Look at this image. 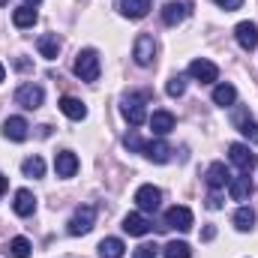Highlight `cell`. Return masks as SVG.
I'll list each match as a JSON object with an SVG mask.
<instances>
[{
	"label": "cell",
	"mask_w": 258,
	"mask_h": 258,
	"mask_svg": "<svg viewBox=\"0 0 258 258\" xmlns=\"http://www.w3.org/2000/svg\"><path fill=\"white\" fill-rule=\"evenodd\" d=\"M132 57H135V63H138V66H150V63H153V60H156V42H153V36L141 33V36L135 39Z\"/></svg>",
	"instance_id": "cell-7"
},
{
	"label": "cell",
	"mask_w": 258,
	"mask_h": 258,
	"mask_svg": "<svg viewBox=\"0 0 258 258\" xmlns=\"http://www.w3.org/2000/svg\"><path fill=\"white\" fill-rule=\"evenodd\" d=\"M36 48H39V54H42L45 60H54L57 51H60V39H57L54 33H45V36L36 39Z\"/></svg>",
	"instance_id": "cell-22"
},
{
	"label": "cell",
	"mask_w": 258,
	"mask_h": 258,
	"mask_svg": "<svg viewBox=\"0 0 258 258\" xmlns=\"http://www.w3.org/2000/svg\"><path fill=\"white\" fill-rule=\"evenodd\" d=\"M147 123H150V129L162 138V135H168V132L174 129L177 120H174V114H171V111H153V114L147 117Z\"/></svg>",
	"instance_id": "cell-15"
},
{
	"label": "cell",
	"mask_w": 258,
	"mask_h": 258,
	"mask_svg": "<svg viewBox=\"0 0 258 258\" xmlns=\"http://www.w3.org/2000/svg\"><path fill=\"white\" fill-rule=\"evenodd\" d=\"M201 237H204V240H213V237H216V228H213V225H207V228H204V234H201Z\"/></svg>",
	"instance_id": "cell-36"
},
{
	"label": "cell",
	"mask_w": 258,
	"mask_h": 258,
	"mask_svg": "<svg viewBox=\"0 0 258 258\" xmlns=\"http://www.w3.org/2000/svg\"><path fill=\"white\" fill-rule=\"evenodd\" d=\"M57 105H60V111H63L69 120H84L87 117V105L81 99H75V96H63Z\"/></svg>",
	"instance_id": "cell-20"
},
{
	"label": "cell",
	"mask_w": 258,
	"mask_h": 258,
	"mask_svg": "<svg viewBox=\"0 0 258 258\" xmlns=\"http://www.w3.org/2000/svg\"><path fill=\"white\" fill-rule=\"evenodd\" d=\"M234 39H237V45H240L243 51H255L258 48V27L252 21H240V24L234 27Z\"/></svg>",
	"instance_id": "cell-10"
},
{
	"label": "cell",
	"mask_w": 258,
	"mask_h": 258,
	"mask_svg": "<svg viewBox=\"0 0 258 258\" xmlns=\"http://www.w3.org/2000/svg\"><path fill=\"white\" fill-rule=\"evenodd\" d=\"M150 0H123L120 3V15H126V18H144L147 12H150Z\"/></svg>",
	"instance_id": "cell-23"
},
{
	"label": "cell",
	"mask_w": 258,
	"mask_h": 258,
	"mask_svg": "<svg viewBox=\"0 0 258 258\" xmlns=\"http://www.w3.org/2000/svg\"><path fill=\"white\" fill-rule=\"evenodd\" d=\"M141 153H144L150 162H156V165H165V162L171 159V147H168L162 138H159V141H144Z\"/></svg>",
	"instance_id": "cell-12"
},
{
	"label": "cell",
	"mask_w": 258,
	"mask_h": 258,
	"mask_svg": "<svg viewBox=\"0 0 258 258\" xmlns=\"http://www.w3.org/2000/svg\"><path fill=\"white\" fill-rule=\"evenodd\" d=\"M150 228H153V222H150L147 213H141V210H135V213H126V216H123V231L132 234V237H144Z\"/></svg>",
	"instance_id": "cell-11"
},
{
	"label": "cell",
	"mask_w": 258,
	"mask_h": 258,
	"mask_svg": "<svg viewBox=\"0 0 258 258\" xmlns=\"http://www.w3.org/2000/svg\"><path fill=\"white\" fill-rule=\"evenodd\" d=\"M3 78H6V66L0 63V81H3Z\"/></svg>",
	"instance_id": "cell-39"
},
{
	"label": "cell",
	"mask_w": 258,
	"mask_h": 258,
	"mask_svg": "<svg viewBox=\"0 0 258 258\" xmlns=\"http://www.w3.org/2000/svg\"><path fill=\"white\" fill-rule=\"evenodd\" d=\"M207 207H210V210H219V207H222V195L216 192V189L207 195Z\"/></svg>",
	"instance_id": "cell-35"
},
{
	"label": "cell",
	"mask_w": 258,
	"mask_h": 258,
	"mask_svg": "<svg viewBox=\"0 0 258 258\" xmlns=\"http://www.w3.org/2000/svg\"><path fill=\"white\" fill-rule=\"evenodd\" d=\"M15 102H18L21 108H27V111H36V108L45 102V90H42L39 84L27 81V84H21V87L15 90Z\"/></svg>",
	"instance_id": "cell-4"
},
{
	"label": "cell",
	"mask_w": 258,
	"mask_h": 258,
	"mask_svg": "<svg viewBox=\"0 0 258 258\" xmlns=\"http://www.w3.org/2000/svg\"><path fill=\"white\" fill-rule=\"evenodd\" d=\"M0 6H6V0H0Z\"/></svg>",
	"instance_id": "cell-41"
},
{
	"label": "cell",
	"mask_w": 258,
	"mask_h": 258,
	"mask_svg": "<svg viewBox=\"0 0 258 258\" xmlns=\"http://www.w3.org/2000/svg\"><path fill=\"white\" fill-rule=\"evenodd\" d=\"M252 225H255L252 207H240V210L234 213V228H237V231H252Z\"/></svg>",
	"instance_id": "cell-27"
},
{
	"label": "cell",
	"mask_w": 258,
	"mask_h": 258,
	"mask_svg": "<svg viewBox=\"0 0 258 258\" xmlns=\"http://www.w3.org/2000/svg\"><path fill=\"white\" fill-rule=\"evenodd\" d=\"M159 201H162V192H159L153 183H144V186L135 189V204H138L141 213H153V210L159 207Z\"/></svg>",
	"instance_id": "cell-6"
},
{
	"label": "cell",
	"mask_w": 258,
	"mask_h": 258,
	"mask_svg": "<svg viewBox=\"0 0 258 258\" xmlns=\"http://www.w3.org/2000/svg\"><path fill=\"white\" fill-rule=\"evenodd\" d=\"M231 123H234V129H240L243 135H249V132H252V126H255V123H252V114H249V108H243V105L231 111Z\"/></svg>",
	"instance_id": "cell-26"
},
{
	"label": "cell",
	"mask_w": 258,
	"mask_h": 258,
	"mask_svg": "<svg viewBox=\"0 0 258 258\" xmlns=\"http://www.w3.org/2000/svg\"><path fill=\"white\" fill-rule=\"evenodd\" d=\"M165 228H177V231H189L192 228V210L177 204L165 213Z\"/></svg>",
	"instance_id": "cell-9"
},
{
	"label": "cell",
	"mask_w": 258,
	"mask_h": 258,
	"mask_svg": "<svg viewBox=\"0 0 258 258\" xmlns=\"http://www.w3.org/2000/svg\"><path fill=\"white\" fill-rule=\"evenodd\" d=\"M54 171H57V177H75V171H78V156L72 153V150H60L57 156H54Z\"/></svg>",
	"instance_id": "cell-13"
},
{
	"label": "cell",
	"mask_w": 258,
	"mask_h": 258,
	"mask_svg": "<svg viewBox=\"0 0 258 258\" xmlns=\"http://www.w3.org/2000/svg\"><path fill=\"white\" fill-rule=\"evenodd\" d=\"M228 195L234 198V201H246L249 195H252V180H249V174H237V177H231L228 180Z\"/></svg>",
	"instance_id": "cell-14"
},
{
	"label": "cell",
	"mask_w": 258,
	"mask_h": 258,
	"mask_svg": "<svg viewBox=\"0 0 258 258\" xmlns=\"http://www.w3.org/2000/svg\"><path fill=\"white\" fill-rule=\"evenodd\" d=\"M162 255L165 258H189L192 249H189V243H183V240H171V243H165Z\"/></svg>",
	"instance_id": "cell-29"
},
{
	"label": "cell",
	"mask_w": 258,
	"mask_h": 258,
	"mask_svg": "<svg viewBox=\"0 0 258 258\" xmlns=\"http://www.w3.org/2000/svg\"><path fill=\"white\" fill-rule=\"evenodd\" d=\"M189 75H192L195 81H201V84H213V81L219 78V66L213 63V60L198 57V60L189 63Z\"/></svg>",
	"instance_id": "cell-8"
},
{
	"label": "cell",
	"mask_w": 258,
	"mask_h": 258,
	"mask_svg": "<svg viewBox=\"0 0 258 258\" xmlns=\"http://www.w3.org/2000/svg\"><path fill=\"white\" fill-rule=\"evenodd\" d=\"M123 144H126L129 150H141V147H144V141H141V138H138L135 132H129L126 138H123Z\"/></svg>",
	"instance_id": "cell-32"
},
{
	"label": "cell",
	"mask_w": 258,
	"mask_h": 258,
	"mask_svg": "<svg viewBox=\"0 0 258 258\" xmlns=\"http://www.w3.org/2000/svg\"><path fill=\"white\" fill-rule=\"evenodd\" d=\"M186 15H189V3H165L162 6V21L168 27H177Z\"/></svg>",
	"instance_id": "cell-16"
},
{
	"label": "cell",
	"mask_w": 258,
	"mask_h": 258,
	"mask_svg": "<svg viewBox=\"0 0 258 258\" xmlns=\"http://www.w3.org/2000/svg\"><path fill=\"white\" fill-rule=\"evenodd\" d=\"M93 222H96V207L93 204H81L72 213V219H69V234L72 237H81V234H87L93 228Z\"/></svg>",
	"instance_id": "cell-3"
},
{
	"label": "cell",
	"mask_w": 258,
	"mask_h": 258,
	"mask_svg": "<svg viewBox=\"0 0 258 258\" xmlns=\"http://www.w3.org/2000/svg\"><path fill=\"white\" fill-rule=\"evenodd\" d=\"M21 171H24V177H42V174H45V162H42V156H30V159H24V162H21Z\"/></svg>",
	"instance_id": "cell-28"
},
{
	"label": "cell",
	"mask_w": 258,
	"mask_h": 258,
	"mask_svg": "<svg viewBox=\"0 0 258 258\" xmlns=\"http://www.w3.org/2000/svg\"><path fill=\"white\" fill-rule=\"evenodd\" d=\"M249 135H252V141H255V144H258V123H255V126H252V132H249Z\"/></svg>",
	"instance_id": "cell-38"
},
{
	"label": "cell",
	"mask_w": 258,
	"mask_h": 258,
	"mask_svg": "<svg viewBox=\"0 0 258 258\" xmlns=\"http://www.w3.org/2000/svg\"><path fill=\"white\" fill-rule=\"evenodd\" d=\"M36 18H39V15H36V9H33V6H27V3H24V6H18V9H12V24H15V27H33V24H36Z\"/></svg>",
	"instance_id": "cell-24"
},
{
	"label": "cell",
	"mask_w": 258,
	"mask_h": 258,
	"mask_svg": "<svg viewBox=\"0 0 258 258\" xmlns=\"http://www.w3.org/2000/svg\"><path fill=\"white\" fill-rule=\"evenodd\" d=\"M216 6H222L225 12H234V9H240L243 6V0H213Z\"/></svg>",
	"instance_id": "cell-34"
},
{
	"label": "cell",
	"mask_w": 258,
	"mask_h": 258,
	"mask_svg": "<svg viewBox=\"0 0 258 258\" xmlns=\"http://www.w3.org/2000/svg\"><path fill=\"white\" fill-rule=\"evenodd\" d=\"M27 120L24 117H6L3 120V135L9 138V141H24L27 138Z\"/></svg>",
	"instance_id": "cell-18"
},
{
	"label": "cell",
	"mask_w": 258,
	"mask_h": 258,
	"mask_svg": "<svg viewBox=\"0 0 258 258\" xmlns=\"http://www.w3.org/2000/svg\"><path fill=\"white\" fill-rule=\"evenodd\" d=\"M144 102H147V93L123 96V102H120V114H123V120H126L129 126H141V123L147 120V108H144Z\"/></svg>",
	"instance_id": "cell-1"
},
{
	"label": "cell",
	"mask_w": 258,
	"mask_h": 258,
	"mask_svg": "<svg viewBox=\"0 0 258 258\" xmlns=\"http://www.w3.org/2000/svg\"><path fill=\"white\" fill-rule=\"evenodd\" d=\"M165 93H168V96H183V93H186V78H183V75H174V78H168V84H165Z\"/></svg>",
	"instance_id": "cell-31"
},
{
	"label": "cell",
	"mask_w": 258,
	"mask_h": 258,
	"mask_svg": "<svg viewBox=\"0 0 258 258\" xmlns=\"http://www.w3.org/2000/svg\"><path fill=\"white\" fill-rule=\"evenodd\" d=\"M12 210L18 216H30L36 210V195L30 192V189H18L15 192V201H12Z\"/></svg>",
	"instance_id": "cell-21"
},
{
	"label": "cell",
	"mask_w": 258,
	"mask_h": 258,
	"mask_svg": "<svg viewBox=\"0 0 258 258\" xmlns=\"http://www.w3.org/2000/svg\"><path fill=\"white\" fill-rule=\"evenodd\" d=\"M123 252H126V246H123L120 237H105L99 243V255L102 258H123Z\"/></svg>",
	"instance_id": "cell-25"
},
{
	"label": "cell",
	"mask_w": 258,
	"mask_h": 258,
	"mask_svg": "<svg viewBox=\"0 0 258 258\" xmlns=\"http://www.w3.org/2000/svg\"><path fill=\"white\" fill-rule=\"evenodd\" d=\"M153 255H156V246H150V243H141L135 249V258H153Z\"/></svg>",
	"instance_id": "cell-33"
},
{
	"label": "cell",
	"mask_w": 258,
	"mask_h": 258,
	"mask_svg": "<svg viewBox=\"0 0 258 258\" xmlns=\"http://www.w3.org/2000/svg\"><path fill=\"white\" fill-rule=\"evenodd\" d=\"M228 159H231L243 174H249V171L258 165V156L249 150V144H240V141H234V144L228 147Z\"/></svg>",
	"instance_id": "cell-5"
},
{
	"label": "cell",
	"mask_w": 258,
	"mask_h": 258,
	"mask_svg": "<svg viewBox=\"0 0 258 258\" xmlns=\"http://www.w3.org/2000/svg\"><path fill=\"white\" fill-rule=\"evenodd\" d=\"M6 186H9V183H6V177H3V174H0V195L6 192Z\"/></svg>",
	"instance_id": "cell-37"
},
{
	"label": "cell",
	"mask_w": 258,
	"mask_h": 258,
	"mask_svg": "<svg viewBox=\"0 0 258 258\" xmlns=\"http://www.w3.org/2000/svg\"><path fill=\"white\" fill-rule=\"evenodd\" d=\"M213 102H216L219 108H234V102H237V87H234V84H216V87H213Z\"/></svg>",
	"instance_id": "cell-19"
},
{
	"label": "cell",
	"mask_w": 258,
	"mask_h": 258,
	"mask_svg": "<svg viewBox=\"0 0 258 258\" xmlns=\"http://www.w3.org/2000/svg\"><path fill=\"white\" fill-rule=\"evenodd\" d=\"M75 75L81 81H96L99 78V54L93 48L78 51V57H75Z\"/></svg>",
	"instance_id": "cell-2"
},
{
	"label": "cell",
	"mask_w": 258,
	"mask_h": 258,
	"mask_svg": "<svg viewBox=\"0 0 258 258\" xmlns=\"http://www.w3.org/2000/svg\"><path fill=\"white\" fill-rule=\"evenodd\" d=\"M36 3H39V0H27V6H36Z\"/></svg>",
	"instance_id": "cell-40"
},
{
	"label": "cell",
	"mask_w": 258,
	"mask_h": 258,
	"mask_svg": "<svg viewBox=\"0 0 258 258\" xmlns=\"http://www.w3.org/2000/svg\"><path fill=\"white\" fill-rule=\"evenodd\" d=\"M228 180H231V171L225 168V162H213L207 168V186L210 189H222V186H228Z\"/></svg>",
	"instance_id": "cell-17"
},
{
	"label": "cell",
	"mask_w": 258,
	"mask_h": 258,
	"mask_svg": "<svg viewBox=\"0 0 258 258\" xmlns=\"http://www.w3.org/2000/svg\"><path fill=\"white\" fill-rule=\"evenodd\" d=\"M6 252L12 258H27L30 255V240H27V237H12L9 246H6Z\"/></svg>",
	"instance_id": "cell-30"
}]
</instances>
